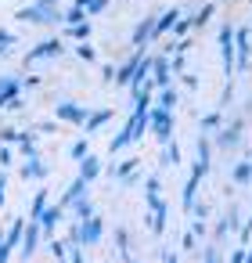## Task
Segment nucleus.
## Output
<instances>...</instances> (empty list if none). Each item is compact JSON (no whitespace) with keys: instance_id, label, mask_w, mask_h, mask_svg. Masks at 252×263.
Masks as SVG:
<instances>
[{"instance_id":"1","label":"nucleus","mask_w":252,"mask_h":263,"mask_svg":"<svg viewBox=\"0 0 252 263\" xmlns=\"http://www.w3.org/2000/svg\"><path fill=\"white\" fill-rule=\"evenodd\" d=\"M18 22H33V26H58V22H65V15H62V8L58 4H36L33 8H18Z\"/></svg>"},{"instance_id":"2","label":"nucleus","mask_w":252,"mask_h":263,"mask_svg":"<svg viewBox=\"0 0 252 263\" xmlns=\"http://www.w3.org/2000/svg\"><path fill=\"white\" fill-rule=\"evenodd\" d=\"M80 227L72 231V241L83 249V245H98L101 241V234H105V223L98 220V216H87V220H76Z\"/></svg>"},{"instance_id":"3","label":"nucleus","mask_w":252,"mask_h":263,"mask_svg":"<svg viewBox=\"0 0 252 263\" xmlns=\"http://www.w3.org/2000/svg\"><path fill=\"white\" fill-rule=\"evenodd\" d=\"M148 126L155 130V137H159L162 144L173 137V116H169L166 108H155V112H148Z\"/></svg>"},{"instance_id":"4","label":"nucleus","mask_w":252,"mask_h":263,"mask_svg":"<svg viewBox=\"0 0 252 263\" xmlns=\"http://www.w3.org/2000/svg\"><path fill=\"white\" fill-rule=\"evenodd\" d=\"M58 54H62V40H44L26 54V62L33 65V62H44V58H58Z\"/></svg>"},{"instance_id":"5","label":"nucleus","mask_w":252,"mask_h":263,"mask_svg":"<svg viewBox=\"0 0 252 263\" xmlns=\"http://www.w3.org/2000/svg\"><path fill=\"white\" fill-rule=\"evenodd\" d=\"M54 116H58L62 123H76V126L87 123V108H80V105H72V101H62V105L54 108Z\"/></svg>"},{"instance_id":"6","label":"nucleus","mask_w":252,"mask_h":263,"mask_svg":"<svg viewBox=\"0 0 252 263\" xmlns=\"http://www.w3.org/2000/svg\"><path fill=\"white\" fill-rule=\"evenodd\" d=\"M62 213H65L62 205H44V213L36 216V223H40V231H44V234H54V227L62 223Z\"/></svg>"},{"instance_id":"7","label":"nucleus","mask_w":252,"mask_h":263,"mask_svg":"<svg viewBox=\"0 0 252 263\" xmlns=\"http://www.w3.org/2000/svg\"><path fill=\"white\" fill-rule=\"evenodd\" d=\"M83 195H87V180H83V177H76V180L69 184V191H65V198H62L58 205H62V209H69V205H76Z\"/></svg>"},{"instance_id":"8","label":"nucleus","mask_w":252,"mask_h":263,"mask_svg":"<svg viewBox=\"0 0 252 263\" xmlns=\"http://www.w3.org/2000/svg\"><path fill=\"white\" fill-rule=\"evenodd\" d=\"M36 241H40V223L33 220V223H26V227H22V256H33Z\"/></svg>"},{"instance_id":"9","label":"nucleus","mask_w":252,"mask_h":263,"mask_svg":"<svg viewBox=\"0 0 252 263\" xmlns=\"http://www.w3.org/2000/svg\"><path fill=\"white\" fill-rule=\"evenodd\" d=\"M15 94H18V80H15V76H0V108L11 105Z\"/></svg>"},{"instance_id":"10","label":"nucleus","mask_w":252,"mask_h":263,"mask_svg":"<svg viewBox=\"0 0 252 263\" xmlns=\"http://www.w3.org/2000/svg\"><path fill=\"white\" fill-rule=\"evenodd\" d=\"M98 173H101V159H94V155H90V152H87V155H83V159H80V177H83V180H87V184H90V180H94V177H98Z\"/></svg>"},{"instance_id":"11","label":"nucleus","mask_w":252,"mask_h":263,"mask_svg":"<svg viewBox=\"0 0 252 263\" xmlns=\"http://www.w3.org/2000/svg\"><path fill=\"white\" fill-rule=\"evenodd\" d=\"M151 36H155V18H144V22L133 29V47H144Z\"/></svg>"},{"instance_id":"12","label":"nucleus","mask_w":252,"mask_h":263,"mask_svg":"<svg viewBox=\"0 0 252 263\" xmlns=\"http://www.w3.org/2000/svg\"><path fill=\"white\" fill-rule=\"evenodd\" d=\"M230 29H223L220 33V47H223V69H234V44H230Z\"/></svg>"},{"instance_id":"13","label":"nucleus","mask_w":252,"mask_h":263,"mask_svg":"<svg viewBox=\"0 0 252 263\" xmlns=\"http://www.w3.org/2000/svg\"><path fill=\"white\" fill-rule=\"evenodd\" d=\"M108 119H112V108H101V112H94V116L87 112V123H83V130H87V134H94V130H98V126H105Z\"/></svg>"},{"instance_id":"14","label":"nucleus","mask_w":252,"mask_h":263,"mask_svg":"<svg viewBox=\"0 0 252 263\" xmlns=\"http://www.w3.org/2000/svg\"><path fill=\"white\" fill-rule=\"evenodd\" d=\"M22 177H33V180H40V177H47V170H44V162L33 155V159H26V162H22Z\"/></svg>"},{"instance_id":"15","label":"nucleus","mask_w":252,"mask_h":263,"mask_svg":"<svg viewBox=\"0 0 252 263\" xmlns=\"http://www.w3.org/2000/svg\"><path fill=\"white\" fill-rule=\"evenodd\" d=\"M155 87H169V62L166 58H159L155 62V80H151Z\"/></svg>"},{"instance_id":"16","label":"nucleus","mask_w":252,"mask_h":263,"mask_svg":"<svg viewBox=\"0 0 252 263\" xmlns=\"http://www.w3.org/2000/svg\"><path fill=\"white\" fill-rule=\"evenodd\" d=\"M155 101H159L155 108H166V112H169V108L177 105V90H169V87H159V98H155Z\"/></svg>"},{"instance_id":"17","label":"nucleus","mask_w":252,"mask_h":263,"mask_svg":"<svg viewBox=\"0 0 252 263\" xmlns=\"http://www.w3.org/2000/svg\"><path fill=\"white\" fill-rule=\"evenodd\" d=\"M238 134H241V126H230V130H223V134H216L220 141V148H238Z\"/></svg>"},{"instance_id":"18","label":"nucleus","mask_w":252,"mask_h":263,"mask_svg":"<svg viewBox=\"0 0 252 263\" xmlns=\"http://www.w3.org/2000/svg\"><path fill=\"white\" fill-rule=\"evenodd\" d=\"M177 18H180V11H166L162 18H155V36H159V33H166V29H173V22H177Z\"/></svg>"},{"instance_id":"19","label":"nucleus","mask_w":252,"mask_h":263,"mask_svg":"<svg viewBox=\"0 0 252 263\" xmlns=\"http://www.w3.org/2000/svg\"><path fill=\"white\" fill-rule=\"evenodd\" d=\"M238 62H241V69L248 65V33L245 29H238Z\"/></svg>"},{"instance_id":"20","label":"nucleus","mask_w":252,"mask_h":263,"mask_svg":"<svg viewBox=\"0 0 252 263\" xmlns=\"http://www.w3.org/2000/svg\"><path fill=\"white\" fill-rule=\"evenodd\" d=\"M69 33H72L76 40H87V36H90V22H87V18H83V22H72Z\"/></svg>"},{"instance_id":"21","label":"nucleus","mask_w":252,"mask_h":263,"mask_svg":"<svg viewBox=\"0 0 252 263\" xmlns=\"http://www.w3.org/2000/svg\"><path fill=\"white\" fill-rule=\"evenodd\" d=\"M72 209H76V220H87V216H94V209H90V202H87V195H83V198H80V202H76Z\"/></svg>"},{"instance_id":"22","label":"nucleus","mask_w":252,"mask_h":263,"mask_svg":"<svg viewBox=\"0 0 252 263\" xmlns=\"http://www.w3.org/2000/svg\"><path fill=\"white\" fill-rule=\"evenodd\" d=\"M234 180H238V184H245V180H252V166H248V162H241V166L234 170Z\"/></svg>"},{"instance_id":"23","label":"nucleus","mask_w":252,"mask_h":263,"mask_svg":"<svg viewBox=\"0 0 252 263\" xmlns=\"http://www.w3.org/2000/svg\"><path fill=\"white\" fill-rule=\"evenodd\" d=\"M87 152H90V148H87V141H76V144H72V148H69V155H72V159H76V162H80V159H83V155H87Z\"/></svg>"},{"instance_id":"24","label":"nucleus","mask_w":252,"mask_h":263,"mask_svg":"<svg viewBox=\"0 0 252 263\" xmlns=\"http://www.w3.org/2000/svg\"><path fill=\"white\" fill-rule=\"evenodd\" d=\"M44 205H47V195H44V191H40V195H36V198H33V213H29V216H33V220H36V216H40V213H44Z\"/></svg>"},{"instance_id":"25","label":"nucleus","mask_w":252,"mask_h":263,"mask_svg":"<svg viewBox=\"0 0 252 263\" xmlns=\"http://www.w3.org/2000/svg\"><path fill=\"white\" fill-rule=\"evenodd\" d=\"M76 51H80V58H83V62H94V47H90L87 40H80V47H76Z\"/></svg>"},{"instance_id":"26","label":"nucleus","mask_w":252,"mask_h":263,"mask_svg":"<svg viewBox=\"0 0 252 263\" xmlns=\"http://www.w3.org/2000/svg\"><path fill=\"white\" fill-rule=\"evenodd\" d=\"M11 44H15V36H11L8 29H0V54H4V51H8Z\"/></svg>"},{"instance_id":"27","label":"nucleus","mask_w":252,"mask_h":263,"mask_svg":"<svg viewBox=\"0 0 252 263\" xmlns=\"http://www.w3.org/2000/svg\"><path fill=\"white\" fill-rule=\"evenodd\" d=\"M36 155V148H33V141H22V159H33Z\"/></svg>"},{"instance_id":"28","label":"nucleus","mask_w":252,"mask_h":263,"mask_svg":"<svg viewBox=\"0 0 252 263\" xmlns=\"http://www.w3.org/2000/svg\"><path fill=\"white\" fill-rule=\"evenodd\" d=\"M230 263H245V252H241V249H238V252H234V256H230Z\"/></svg>"},{"instance_id":"29","label":"nucleus","mask_w":252,"mask_h":263,"mask_svg":"<svg viewBox=\"0 0 252 263\" xmlns=\"http://www.w3.org/2000/svg\"><path fill=\"white\" fill-rule=\"evenodd\" d=\"M166 263H180V259H177V252H166Z\"/></svg>"},{"instance_id":"30","label":"nucleus","mask_w":252,"mask_h":263,"mask_svg":"<svg viewBox=\"0 0 252 263\" xmlns=\"http://www.w3.org/2000/svg\"><path fill=\"white\" fill-rule=\"evenodd\" d=\"M72 263H83V256H80V249H76V252H72Z\"/></svg>"},{"instance_id":"31","label":"nucleus","mask_w":252,"mask_h":263,"mask_svg":"<svg viewBox=\"0 0 252 263\" xmlns=\"http://www.w3.org/2000/svg\"><path fill=\"white\" fill-rule=\"evenodd\" d=\"M40 4H62V0H40Z\"/></svg>"},{"instance_id":"32","label":"nucleus","mask_w":252,"mask_h":263,"mask_svg":"<svg viewBox=\"0 0 252 263\" xmlns=\"http://www.w3.org/2000/svg\"><path fill=\"white\" fill-rule=\"evenodd\" d=\"M245 263H252V256H248V259H245Z\"/></svg>"},{"instance_id":"33","label":"nucleus","mask_w":252,"mask_h":263,"mask_svg":"<svg viewBox=\"0 0 252 263\" xmlns=\"http://www.w3.org/2000/svg\"><path fill=\"white\" fill-rule=\"evenodd\" d=\"M130 263H137V259H130Z\"/></svg>"}]
</instances>
